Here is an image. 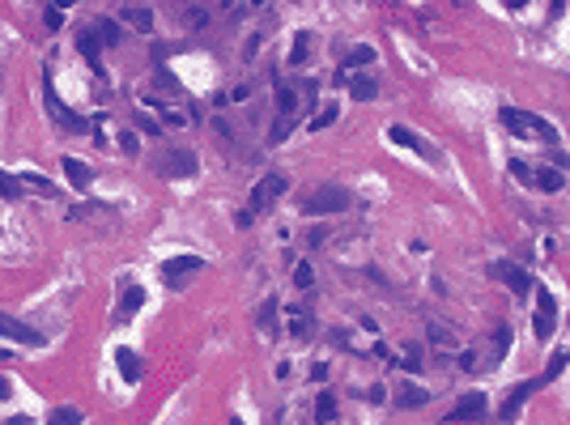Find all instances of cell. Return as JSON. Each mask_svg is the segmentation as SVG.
I'll return each instance as SVG.
<instances>
[{
    "label": "cell",
    "instance_id": "6da1fadb",
    "mask_svg": "<svg viewBox=\"0 0 570 425\" xmlns=\"http://www.w3.org/2000/svg\"><path fill=\"white\" fill-rule=\"evenodd\" d=\"M345 209H349V192H345V187H336V183H328V187H315V192L302 200V213H307V217L345 213Z\"/></svg>",
    "mask_w": 570,
    "mask_h": 425
},
{
    "label": "cell",
    "instance_id": "7a4b0ae2",
    "mask_svg": "<svg viewBox=\"0 0 570 425\" xmlns=\"http://www.w3.org/2000/svg\"><path fill=\"white\" fill-rule=\"evenodd\" d=\"M43 106H47V115H51V123H55L60 132H85V119L60 102V94L51 89V81H43Z\"/></svg>",
    "mask_w": 570,
    "mask_h": 425
},
{
    "label": "cell",
    "instance_id": "3957f363",
    "mask_svg": "<svg viewBox=\"0 0 570 425\" xmlns=\"http://www.w3.org/2000/svg\"><path fill=\"white\" fill-rule=\"evenodd\" d=\"M285 187H290V179H285V175H264V179L251 187V204H247V213L256 217V213L273 209V204H277V196H285Z\"/></svg>",
    "mask_w": 570,
    "mask_h": 425
},
{
    "label": "cell",
    "instance_id": "277c9868",
    "mask_svg": "<svg viewBox=\"0 0 570 425\" xmlns=\"http://www.w3.org/2000/svg\"><path fill=\"white\" fill-rule=\"evenodd\" d=\"M554 328H558V298L541 285L537 289V315H532V336L537 341H549L554 336Z\"/></svg>",
    "mask_w": 570,
    "mask_h": 425
},
{
    "label": "cell",
    "instance_id": "5b68a950",
    "mask_svg": "<svg viewBox=\"0 0 570 425\" xmlns=\"http://www.w3.org/2000/svg\"><path fill=\"white\" fill-rule=\"evenodd\" d=\"M200 268H204V260H200V255H175V260H166V264H162V277H166V285H170V289H183V285H187Z\"/></svg>",
    "mask_w": 570,
    "mask_h": 425
},
{
    "label": "cell",
    "instance_id": "8992f818",
    "mask_svg": "<svg viewBox=\"0 0 570 425\" xmlns=\"http://www.w3.org/2000/svg\"><path fill=\"white\" fill-rule=\"evenodd\" d=\"M490 277H494V281H503V285H511V289H515L520 298H524V294L532 289V277H528V272H524L520 264H507V260L490 264Z\"/></svg>",
    "mask_w": 570,
    "mask_h": 425
},
{
    "label": "cell",
    "instance_id": "52a82bcc",
    "mask_svg": "<svg viewBox=\"0 0 570 425\" xmlns=\"http://www.w3.org/2000/svg\"><path fill=\"white\" fill-rule=\"evenodd\" d=\"M0 336H4V341H17V345H30V349L43 345V332H34L30 324L13 319V315H4V311H0Z\"/></svg>",
    "mask_w": 570,
    "mask_h": 425
},
{
    "label": "cell",
    "instance_id": "ba28073f",
    "mask_svg": "<svg viewBox=\"0 0 570 425\" xmlns=\"http://www.w3.org/2000/svg\"><path fill=\"white\" fill-rule=\"evenodd\" d=\"M477 417H486V396H481V392L464 396V400L447 413V421H451V425H468V421H477Z\"/></svg>",
    "mask_w": 570,
    "mask_h": 425
},
{
    "label": "cell",
    "instance_id": "9c48e42d",
    "mask_svg": "<svg viewBox=\"0 0 570 425\" xmlns=\"http://www.w3.org/2000/svg\"><path fill=\"white\" fill-rule=\"evenodd\" d=\"M537 387H545V383H541V379H528V383L511 387V392H507V400H503V409H498V417H503V421H511V417L520 413V404H524V400H528Z\"/></svg>",
    "mask_w": 570,
    "mask_h": 425
},
{
    "label": "cell",
    "instance_id": "30bf717a",
    "mask_svg": "<svg viewBox=\"0 0 570 425\" xmlns=\"http://www.w3.org/2000/svg\"><path fill=\"white\" fill-rule=\"evenodd\" d=\"M388 136H392L396 145H405V149H413V153H422V158H430V162L439 158V153H434V149H430V145H426L422 136H413V132H409L405 123H392V128H388Z\"/></svg>",
    "mask_w": 570,
    "mask_h": 425
},
{
    "label": "cell",
    "instance_id": "8fae6325",
    "mask_svg": "<svg viewBox=\"0 0 570 425\" xmlns=\"http://www.w3.org/2000/svg\"><path fill=\"white\" fill-rule=\"evenodd\" d=\"M119 21H128V26H136V30H153V9H145V4H124L119 9Z\"/></svg>",
    "mask_w": 570,
    "mask_h": 425
},
{
    "label": "cell",
    "instance_id": "7c38bea8",
    "mask_svg": "<svg viewBox=\"0 0 570 425\" xmlns=\"http://www.w3.org/2000/svg\"><path fill=\"white\" fill-rule=\"evenodd\" d=\"M162 175H187V179H192V175H196V153H179V149H175V153H166Z\"/></svg>",
    "mask_w": 570,
    "mask_h": 425
},
{
    "label": "cell",
    "instance_id": "4fadbf2b",
    "mask_svg": "<svg viewBox=\"0 0 570 425\" xmlns=\"http://www.w3.org/2000/svg\"><path fill=\"white\" fill-rule=\"evenodd\" d=\"M77 51L98 68V55H102V43H98V34H94V26H85L81 34H77Z\"/></svg>",
    "mask_w": 570,
    "mask_h": 425
},
{
    "label": "cell",
    "instance_id": "5bb4252c",
    "mask_svg": "<svg viewBox=\"0 0 570 425\" xmlns=\"http://www.w3.org/2000/svg\"><path fill=\"white\" fill-rule=\"evenodd\" d=\"M64 175H68L72 187H89V179H94V170H89L81 158H64Z\"/></svg>",
    "mask_w": 570,
    "mask_h": 425
},
{
    "label": "cell",
    "instance_id": "9a60e30c",
    "mask_svg": "<svg viewBox=\"0 0 570 425\" xmlns=\"http://www.w3.org/2000/svg\"><path fill=\"white\" fill-rule=\"evenodd\" d=\"M115 362H119V375H124L128 383H136V379H141V358H136L132 349H115Z\"/></svg>",
    "mask_w": 570,
    "mask_h": 425
},
{
    "label": "cell",
    "instance_id": "2e32d148",
    "mask_svg": "<svg viewBox=\"0 0 570 425\" xmlns=\"http://www.w3.org/2000/svg\"><path fill=\"white\" fill-rule=\"evenodd\" d=\"M426 400H430V392H426V387H413V383H405V387L396 392V404H400V409H422Z\"/></svg>",
    "mask_w": 570,
    "mask_h": 425
},
{
    "label": "cell",
    "instance_id": "e0dca14e",
    "mask_svg": "<svg viewBox=\"0 0 570 425\" xmlns=\"http://www.w3.org/2000/svg\"><path fill=\"white\" fill-rule=\"evenodd\" d=\"M141 302H145V289L141 285H128V294H124V302H119V311H115V319L124 324L132 311H141Z\"/></svg>",
    "mask_w": 570,
    "mask_h": 425
},
{
    "label": "cell",
    "instance_id": "ac0fdd59",
    "mask_svg": "<svg viewBox=\"0 0 570 425\" xmlns=\"http://www.w3.org/2000/svg\"><path fill=\"white\" fill-rule=\"evenodd\" d=\"M315 421L319 425L336 421V396H332V392H319V400H315Z\"/></svg>",
    "mask_w": 570,
    "mask_h": 425
},
{
    "label": "cell",
    "instance_id": "d6986e66",
    "mask_svg": "<svg viewBox=\"0 0 570 425\" xmlns=\"http://www.w3.org/2000/svg\"><path fill=\"white\" fill-rule=\"evenodd\" d=\"M94 34H98V43H102V47H115V43H119V21L102 17V21H94Z\"/></svg>",
    "mask_w": 570,
    "mask_h": 425
},
{
    "label": "cell",
    "instance_id": "ffe728a7",
    "mask_svg": "<svg viewBox=\"0 0 570 425\" xmlns=\"http://www.w3.org/2000/svg\"><path fill=\"white\" fill-rule=\"evenodd\" d=\"M566 366H570V349H558V353L549 358V366H545V375H541V383H554V379H558V375H562Z\"/></svg>",
    "mask_w": 570,
    "mask_h": 425
},
{
    "label": "cell",
    "instance_id": "44dd1931",
    "mask_svg": "<svg viewBox=\"0 0 570 425\" xmlns=\"http://www.w3.org/2000/svg\"><path fill=\"white\" fill-rule=\"evenodd\" d=\"M307 51H311V30H298L290 47V64H307Z\"/></svg>",
    "mask_w": 570,
    "mask_h": 425
},
{
    "label": "cell",
    "instance_id": "7402d4cb",
    "mask_svg": "<svg viewBox=\"0 0 570 425\" xmlns=\"http://www.w3.org/2000/svg\"><path fill=\"white\" fill-rule=\"evenodd\" d=\"M349 94H353L358 102H371V98L379 94V85H375L371 77H353V81H349Z\"/></svg>",
    "mask_w": 570,
    "mask_h": 425
},
{
    "label": "cell",
    "instance_id": "603a6c76",
    "mask_svg": "<svg viewBox=\"0 0 570 425\" xmlns=\"http://www.w3.org/2000/svg\"><path fill=\"white\" fill-rule=\"evenodd\" d=\"M503 123H507V128H511L515 136H528V115H524V111L507 106V111H503Z\"/></svg>",
    "mask_w": 570,
    "mask_h": 425
},
{
    "label": "cell",
    "instance_id": "cb8c5ba5",
    "mask_svg": "<svg viewBox=\"0 0 570 425\" xmlns=\"http://www.w3.org/2000/svg\"><path fill=\"white\" fill-rule=\"evenodd\" d=\"M47 425H81V413H77V409H68V404H60V409H51V413H47Z\"/></svg>",
    "mask_w": 570,
    "mask_h": 425
},
{
    "label": "cell",
    "instance_id": "d4e9b609",
    "mask_svg": "<svg viewBox=\"0 0 570 425\" xmlns=\"http://www.w3.org/2000/svg\"><path fill=\"white\" fill-rule=\"evenodd\" d=\"M183 17H187V26H192V30H204L213 13H209L204 4H187V9H183Z\"/></svg>",
    "mask_w": 570,
    "mask_h": 425
},
{
    "label": "cell",
    "instance_id": "484cf974",
    "mask_svg": "<svg viewBox=\"0 0 570 425\" xmlns=\"http://www.w3.org/2000/svg\"><path fill=\"white\" fill-rule=\"evenodd\" d=\"M366 64H375V47H366V43H362V47H353V51H349L345 68H366Z\"/></svg>",
    "mask_w": 570,
    "mask_h": 425
},
{
    "label": "cell",
    "instance_id": "4316f807",
    "mask_svg": "<svg viewBox=\"0 0 570 425\" xmlns=\"http://www.w3.org/2000/svg\"><path fill=\"white\" fill-rule=\"evenodd\" d=\"M294 106H298V94H294L290 85H277V111L290 119V115H294Z\"/></svg>",
    "mask_w": 570,
    "mask_h": 425
},
{
    "label": "cell",
    "instance_id": "83f0119b",
    "mask_svg": "<svg viewBox=\"0 0 570 425\" xmlns=\"http://www.w3.org/2000/svg\"><path fill=\"white\" fill-rule=\"evenodd\" d=\"M21 187H34L38 196H55V183L43 179V175H21Z\"/></svg>",
    "mask_w": 570,
    "mask_h": 425
},
{
    "label": "cell",
    "instance_id": "f1b7e54d",
    "mask_svg": "<svg viewBox=\"0 0 570 425\" xmlns=\"http://www.w3.org/2000/svg\"><path fill=\"white\" fill-rule=\"evenodd\" d=\"M426 366V349L413 341V345H405V370H422Z\"/></svg>",
    "mask_w": 570,
    "mask_h": 425
},
{
    "label": "cell",
    "instance_id": "f546056e",
    "mask_svg": "<svg viewBox=\"0 0 570 425\" xmlns=\"http://www.w3.org/2000/svg\"><path fill=\"white\" fill-rule=\"evenodd\" d=\"M285 319H290V332H294V336H307V311H302V307H290Z\"/></svg>",
    "mask_w": 570,
    "mask_h": 425
},
{
    "label": "cell",
    "instance_id": "4dcf8cb0",
    "mask_svg": "<svg viewBox=\"0 0 570 425\" xmlns=\"http://www.w3.org/2000/svg\"><path fill=\"white\" fill-rule=\"evenodd\" d=\"M336 115H341V111H336V106H324V111H319V115H315V119H311V132H324V128H328V123H336Z\"/></svg>",
    "mask_w": 570,
    "mask_h": 425
},
{
    "label": "cell",
    "instance_id": "1f68e13d",
    "mask_svg": "<svg viewBox=\"0 0 570 425\" xmlns=\"http://www.w3.org/2000/svg\"><path fill=\"white\" fill-rule=\"evenodd\" d=\"M294 285H298V289H311V285H315V268H311V264H298V268H294Z\"/></svg>",
    "mask_w": 570,
    "mask_h": 425
},
{
    "label": "cell",
    "instance_id": "d6a6232c",
    "mask_svg": "<svg viewBox=\"0 0 570 425\" xmlns=\"http://www.w3.org/2000/svg\"><path fill=\"white\" fill-rule=\"evenodd\" d=\"M537 183H541L545 192H558V187H562V170H541V175H537Z\"/></svg>",
    "mask_w": 570,
    "mask_h": 425
},
{
    "label": "cell",
    "instance_id": "836d02e7",
    "mask_svg": "<svg viewBox=\"0 0 570 425\" xmlns=\"http://www.w3.org/2000/svg\"><path fill=\"white\" fill-rule=\"evenodd\" d=\"M285 136H290V119H285V115H281V119H277V123H273V132H268V145H281V140H285Z\"/></svg>",
    "mask_w": 570,
    "mask_h": 425
},
{
    "label": "cell",
    "instance_id": "e575fe53",
    "mask_svg": "<svg viewBox=\"0 0 570 425\" xmlns=\"http://www.w3.org/2000/svg\"><path fill=\"white\" fill-rule=\"evenodd\" d=\"M17 192H21V179H13V175H4V170H0V196H9V200H13Z\"/></svg>",
    "mask_w": 570,
    "mask_h": 425
},
{
    "label": "cell",
    "instance_id": "d590c367",
    "mask_svg": "<svg viewBox=\"0 0 570 425\" xmlns=\"http://www.w3.org/2000/svg\"><path fill=\"white\" fill-rule=\"evenodd\" d=\"M60 21H64L60 9H47V13H43V26H47V30H60Z\"/></svg>",
    "mask_w": 570,
    "mask_h": 425
},
{
    "label": "cell",
    "instance_id": "8d00e7d4",
    "mask_svg": "<svg viewBox=\"0 0 570 425\" xmlns=\"http://www.w3.org/2000/svg\"><path fill=\"white\" fill-rule=\"evenodd\" d=\"M119 149H124V153H136V149H141V140H136L132 132H119Z\"/></svg>",
    "mask_w": 570,
    "mask_h": 425
},
{
    "label": "cell",
    "instance_id": "74e56055",
    "mask_svg": "<svg viewBox=\"0 0 570 425\" xmlns=\"http://www.w3.org/2000/svg\"><path fill=\"white\" fill-rule=\"evenodd\" d=\"M273 319H277V302H264V307H260V324L273 328Z\"/></svg>",
    "mask_w": 570,
    "mask_h": 425
},
{
    "label": "cell",
    "instance_id": "f35d334b",
    "mask_svg": "<svg viewBox=\"0 0 570 425\" xmlns=\"http://www.w3.org/2000/svg\"><path fill=\"white\" fill-rule=\"evenodd\" d=\"M430 341H434V345H443V349H451V336H447L443 328H430Z\"/></svg>",
    "mask_w": 570,
    "mask_h": 425
},
{
    "label": "cell",
    "instance_id": "ab89813d",
    "mask_svg": "<svg viewBox=\"0 0 570 425\" xmlns=\"http://www.w3.org/2000/svg\"><path fill=\"white\" fill-rule=\"evenodd\" d=\"M460 370H477V353H473V349L460 353Z\"/></svg>",
    "mask_w": 570,
    "mask_h": 425
},
{
    "label": "cell",
    "instance_id": "60d3db41",
    "mask_svg": "<svg viewBox=\"0 0 570 425\" xmlns=\"http://www.w3.org/2000/svg\"><path fill=\"white\" fill-rule=\"evenodd\" d=\"M511 175H515V179H524V183H528V166H524V162H511Z\"/></svg>",
    "mask_w": 570,
    "mask_h": 425
},
{
    "label": "cell",
    "instance_id": "b9f144b4",
    "mask_svg": "<svg viewBox=\"0 0 570 425\" xmlns=\"http://www.w3.org/2000/svg\"><path fill=\"white\" fill-rule=\"evenodd\" d=\"M9 396H13V387H9V383L0 379V400H9Z\"/></svg>",
    "mask_w": 570,
    "mask_h": 425
},
{
    "label": "cell",
    "instance_id": "7bdbcfd3",
    "mask_svg": "<svg viewBox=\"0 0 570 425\" xmlns=\"http://www.w3.org/2000/svg\"><path fill=\"white\" fill-rule=\"evenodd\" d=\"M4 425H34V421H30V417H9Z\"/></svg>",
    "mask_w": 570,
    "mask_h": 425
},
{
    "label": "cell",
    "instance_id": "ee69618b",
    "mask_svg": "<svg viewBox=\"0 0 570 425\" xmlns=\"http://www.w3.org/2000/svg\"><path fill=\"white\" fill-rule=\"evenodd\" d=\"M230 425H243V421H239V417H234V421H230Z\"/></svg>",
    "mask_w": 570,
    "mask_h": 425
}]
</instances>
